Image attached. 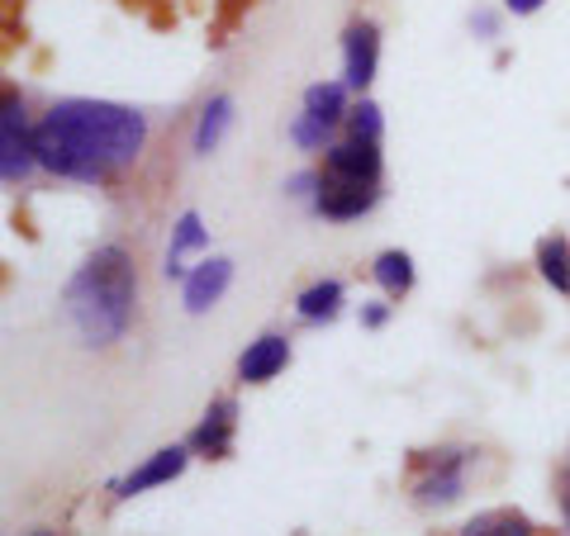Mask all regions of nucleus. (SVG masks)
<instances>
[{
  "instance_id": "1",
  "label": "nucleus",
  "mask_w": 570,
  "mask_h": 536,
  "mask_svg": "<svg viewBox=\"0 0 570 536\" xmlns=\"http://www.w3.org/2000/svg\"><path fill=\"white\" fill-rule=\"evenodd\" d=\"M148 148V119L115 100H58L33 123L39 167L67 181H115Z\"/></svg>"
},
{
  "instance_id": "2",
  "label": "nucleus",
  "mask_w": 570,
  "mask_h": 536,
  "mask_svg": "<svg viewBox=\"0 0 570 536\" xmlns=\"http://www.w3.org/2000/svg\"><path fill=\"white\" fill-rule=\"evenodd\" d=\"M62 314L77 328L81 347H91V351L115 347L134 328V314H138V266L129 257V247H119V242L96 247L77 266V276L67 280Z\"/></svg>"
},
{
  "instance_id": "3",
  "label": "nucleus",
  "mask_w": 570,
  "mask_h": 536,
  "mask_svg": "<svg viewBox=\"0 0 570 536\" xmlns=\"http://www.w3.org/2000/svg\"><path fill=\"white\" fill-rule=\"evenodd\" d=\"M39 167V152H33V129L24 119V96L6 86V100H0V176L6 186H20Z\"/></svg>"
},
{
  "instance_id": "4",
  "label": "nucleus",
  "mask_w": 570,
  "mask_h": 536,
  "mask_svg": "<svg viewBox=\"0 0 570 536\" xmlns=\"http://www.w3.org/2000/svg\"><path fill=\"white\" fill-rule=\"evenodd\" d=\"M376 200H381V186H362V181H343V176L318 171V190H314L309 209L328 224H352L376 209Z\"/></svg>"
},
{
  "instance_id": "5",
  "label": "nucleus",
  "mask_w": 570,
  "mask_h": 536,
  "mask_svg": "<svg viewBox=\"0 0 570 536\" xmlns=\"http://www.w3.org/2000/svg\"><path fill=\"white\" fill-rule=\"evenodd\" d=\"M466 456L471 451H438V456H419V466L428 475L414 485V504L419 508H452L466 494Z\"/></svg>"
},
{
  "instance_id": "6",
  "label": "nucleus",
  "mask_w": 570,
  "mask_h": 536,
  "mask_svg": "<svg viewBox=\"0 0 570 536\" xmlns=\"http://www.w3.org/2000/svg\"><path fill=\"white\" fill-rule=\"evenodd\" d=\"M234 433H238V399H214L205 408V418L195 423V433L186 437V446L195 456H205V460H228L234 456Z\"/></svg>"
},
{
  "instance_id": "7",
  "label": "nucleus",
  "mask_w": 570,
  "mask_h": 536,
  "mask_svg": "<svg viewBox=\"0 0 570 536\" xmlns=\"http://www.w3.org/2000/svg\"><path fill=\"white\" fill-rule=\"evenodd\" d=\"M186 466H190V446H163V451H153L138 470L115 479L110 489H115V498H138L148 489H163V485H171V479H181Z\"/></svg>"
},
{
  "instance_id": "8",
  "label": "nucleus",
  "mask_w": 570,
  "mask_h": 536,
  "mask_svg": "<svg viewBox=\"0 0 570 536\" xmlns=\"http://www.w3.org/2000/svg\"><path fill=\"white\" fill-rule=\"evenodd\" d=\"M324 171L343 176V181H362V186H381L385 176V157L381 142H362V138H343L324 152Z\"/></svg>"
},
{
  "instance_id": "9",
  "label": "nucleus",
  "mask_w": 570,
  "mask_h": 536,
  "mask_svg": "<svg viewBox=\"0 0 570 536\" xmlns=\"http://www.w3.org/2000/svg\"><path fill=\"white\" fill-rule=\"evenodd\" d=\"M376 67H381V29L371 20H356L343 33V77L352 91H366L376 81Z\"/></svg>"
},
{
  "instance_id": "10",
  "label": "nucleus",
  "mask_w": 570,
  "mask_h": 536,
  "mask_svg": "<svg viewBox=\"0 0 570 536\" xmlns=\"http://www.w3.org/2000/svg\"><path fill=\"white\" fill-rule=\"evenodd\" d=\"M228 285H234V261H228V257H209V261H200V266H195V271L186 276V285H181L186 314H209L214 304L228 295Z\"/></svg>"
},
{
  "instance_id": "11",
  "label": "nucleus",
  "mask_w": 570,
  "mask_h": 536,
  "mask_svg": "<svg viewBox=\"0 0 570 536\" xmlns=\"http://www.w3.org/2000/svg\"><path fill=\"white\" fill-rule=\"evenodd\" d=\"M291 366V337L281 332H262L257 343H247V351L238 356V380L243 385H266Z\"/></svg>"
},
{
  "instance_id": "12",
  "label": "nucleus",
  "mask_w": 570,
  "mask_h": 536,
  "mask_svg": "<svg viewBox=\"0 0 570 536\" xmlns=\"http://www.w3.org/2000/svg\"><path fill=\"white\" fill-rule=\"evenodd\" d=\"M228 129H234V96H209L205 110H200V119H195L190 152H195V157H209V152L224 142Z\"/></svg>"
},
{
  "instance_id": "13",
  "label": "nucleus",
  "mask_w": 570,
  "mask_h": 536,
  "mask_svg": "<svg viewBox=\"0 0 570 536\" xmlns=\"http://www.w3.org/2000/svg\"><path fill=\"white\" fill-rule=\"evenodd\" d=\"M343 299H347L343 280H314L295 295V314L305 318V324H333V318L343 314Z\"/></svg>"
},
{
  "instance_id": "14",
  "label": "nucleus",
  "mask_w": 570,
  "mask_h": 536,
  "mask_svg": "<svg viewBox=\"0 0 570 536\" xmlns=\"http://www.w3.org/2000/svg\"><path fill=\"white\" fill-rule=\"evenodd\" d=\"M371 280H376L390 299H404L414 290V257L400 252V247H390V252H381L371 261Z\"/></svg>"
},
{
  "instance_id": "15",
  "label": "nucleus",
  "mask_w": 570,
  "mask_h": 536,
  "mask_svg": "<svg viewBox=\"0 0 570 536\" xmlns=\"http://www.w3.org/2000/svg\"><path fill=\"white\" fill-rule=\"evenodd\" d=\"M347 91H352V86H337V81H314L309 91H305V115L324 119L328 129H337V123H347V115H352Z\"/></svg>"
},
{
  "instance_id": "16",
  "label": "nucleus",
  "mask_w": 570,
  "mask_h": 536,
  "mask_svg": "<svg viewBox=\"0 0 570 536\" xmlns=\"http://www.w3.org/2000/svg\"><path fill=\"white\" fill-rule=\"evenodd\" d=\"M538 276H542L557 295H570V242H566L561 234L538 242Z\"/></svg>"
},
{
  "instance_id": "17",
  "label": "nucleus",
  "mask_w": 570,
  "mask_h": 536,
  "mask_svg": "<svg viewBox=\"0 0 570 536\" xmlns=\"http://www.w3.org/2000/svg\"><path fill=\"white\" fill-rule=\"evenodd\" d=\"M461 536H538V532H532L523 513H480L461 527Z\"/></svg>"
},
{
  "instance_id": "18",
  "label": "nucleus",
  "mask_w": 570,
  "mask_h": 536,
  "mask_svg": "<svg viewBox=\"0 0 570 536\" xmlns=\"http://www.w3.org/2000/svg\"><path fill=\"white\" fill-rule=\"evenodd\" d=\"M205 242H209L205 219H200L195 209H186L181 219H176V228H171V247H167V257L181 261V252H195V247H205Z\"/></svg>"
},
{
  "instance_id": "19",
  "label": "nucleus",
  "mask_w": 570,
  "mask_h": 536,
  "mask_svg": "<svg viewBox=\"0 0 570 536\" xmlns=\"http://www.w3.org/2000/svg\"><path fill=\"white\" fill-rule=\"evenodd\" d=\"M291 142H295V148H305V152H328L333 148V129L324 119H314V115H295Z\"/></svg>"
},
{
  "instance_id": "20",
  "label": "nucleus",
  "mask_w": 570,
  "mask_h": 536,
  "mask_svg": "<svg viewBox=\"0 0 570 536\" xmlns=\"http://www.w3.org/2000/svg\"><path fill=\"white\" fill-rule=\"evenodd\" d=\"M347 138H362V142H381V133H385V119H381V105H371V100H362V105H352V115H347Z\"/></svg>"
},
{
  "instance_id": "21",
  "label": "nucleus",
  "mask_w": 570,
  "mask_h": 536,
  "mask_svg": "<svg viewBox=\"0 0 570 536\" xmlns=\"http://www.w3.org/2000/svg\"><path fill=\"white\" fill-rule=\"evenodd\" d=\"M314 190H318V171H299V176H291V181H285V195H291V200H314Z\"/></svg>"
},
{
  "instance_id": "22",
  "label": "nucleus",
  "mask_w": 570,
  "mask_h": 536,
  "mask_svg": "<svg viewBox=\"0 0 570 536\" xmlns=\"http://www.w3.org/2000/svg\"><path fill=\"white\" fill-rule=\"evenodd\" d=\"M390 324V304H366L362 309V328H385Z\"/></svg>"
},
{
  "instance_id": "23",
  "label": "nucleus",
  "mask_w": 570,
  "mask_h": 536,
  "mask_svg": "<svg viewBox=\"0 0 570 536\" xmlns=\"http://www.w3.org/2000/svg\"><path fill=\"white\" fill-rule=\"evenodd\" d=\"M504 10H509V14H538L542 0H504Z\"/></svg>"
},
{
  "instance_id": "24",
  "label": "nucleus",
  "mask_w": 570,
  "mask_h": 536,
  "mask_svg": "<svg viewBox=\"0 0 570 536\" xmlns=\"http://www.w3.org/2000/svg\"><path fill=\"white\" fill-rule=\"evenodd\" d=\"M561 508H566V523H570V485H566V494H561Z\"/></svg>"
},
{
  "instance_id": "25",
  "label": "nucleus",
  "mask_w": 570,
  "mask_h": 536,
  "mask_svg": "<svg viewBox=\"0 0 570 536\" xmlns=\"http://www.w3.org/2000/svg\"><path fill=\"white\" fill-rule=\"evenodd\" d=\"M33 536H58V532H33Z\"/></svg>"
}]
</instances>
